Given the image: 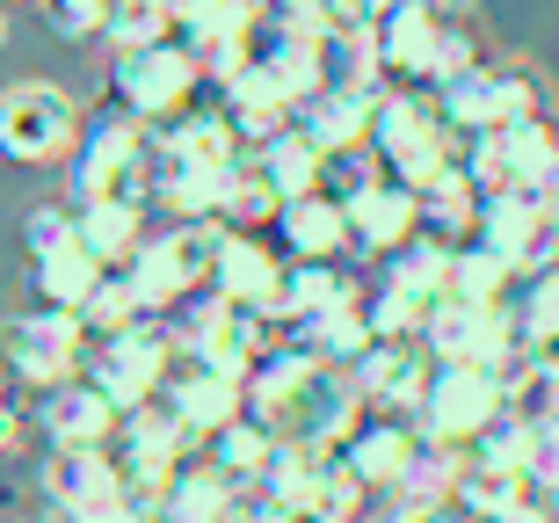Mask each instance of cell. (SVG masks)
<instances>
[{"label":"cell","mask_w":559,"mask_h":523,"mask_svg":"<svg viewBox=\"0 0 559 523\" xmlns=\"http://www.w3.org/2000/svg\"><path fill=\"white\" fill-rule=\"evenodd\" d=\"M167 356H175V320H131L117 335L87 342V364L81 371L103 385V400L124 415V407H145V400L160 393L167 378Z\"/></svg>","instance_id":"9"},{"label":"cell","mask_w":559,"mask_h":523,"mask_svg":"<svg viewBox=\"0 0 559 523\" xmlns=\"http://www.w3.org/2000/svg\"><path fill=\"white\" fill-rule=\"evenodd\" d=\"M0 44H8V8H0Z\"/></svg>","instance_id":"50"},{"label":"cell","mask_w":559,"mask_h":523,"mask_svg":"<svg viewBox=\"0 0 559 523\" xmlns=\"http://www.w3.org/2000/svg\"><path fill=\"white\" fill-rule=\"evenodd\" d=\"M73 233L117 270V262L145 240V204H73Z\"/></svg>","instance_id":"35"},{"label":"cell","mask_w":559,"mask_h":523,"mask_svg":"<svg viewBox=\"0 0 559 523\" xmlns=\"http://www.w3.org/2000/svg\"><path fill=\"white\" fill-rule=\"evenodd\" d=\"M248 495H254V487H240L226 465L211 459V451H189V459L167 473L160 516H167V523H233Z\"/></svg>","instance_id":"21"},{"label":"cell","mask_w":559,"mask_h":523,"mask_svg":"<svg viewBox=\"0 0 559 523\" xmlns=\"http://www.w3.org/2000/svg\"><path fill=\"white\" fill-rule=\"evenodd\" d=\"M479 66V37H473V22L457 15H443V29H436V59H429V87H451L457 73H473Z\"/></svg>","instance_id":"42"},{"label":"cell","mask_w":559,"mask_h":523,"mask_svg":"<svg viewBox=\"0 0 559 523\" xmlns=\"http://www.w3.org/2000/svg\"><path fill=\"white\" fill-rule=\"evenodd\" d=\"M378 523H465L457 502H436V495H393Z\"/></svg>","instance_id":"45"},{"label":"cell","mask_w":559,"mask_h":523,"mask_svg":"<svg viewBox=\"0 0 559 523\" xmlns=\"http://www.w3.org/2000/svg\"><path fill=\"white\" fill-rule=\"evenodd\" d=\"M429 95L465 131H501L523 124V117H545V81L523 59H479L473 73H457L451 87H429Z\"/></svg>","instance_id":"8"},{"label":"cell","mask_w":559,"mask_h":523,"mask_svg":"<svg viewBox=\"0 0 559 523\" xmlns=\"http://www.w3.org/2000/svg\"><path fill=\"white\" fill-rule=\"evenodd\" d=\"M153 400H167V407L189 421V437L211 443L240 407H248V371H233V364H218V356H204L197 342L175 335V356H167V378H160Z\"/></svg>","instance_id":"10"},{"label":"cell","mask_w":559,"mask_h":523,"mask_svg":"<svg viewBox=\"0 0 559 523\" xmlns=\"http://www.w3.org/2000/svg\"><path fill=\"white\" fill-rule=\"evenodd\" d=\"M197 95H204V66L189 59L175 37L139 44V51H117V66H109V103L131 109L139 124H167V117H182Z\"/></svg>","instance_id":"4"},{"label":"cell","mask_w":559,"mask_h":523,"mask_svg":"<svg viewBox=\"0 0 559 523\" xmlns=\"http://www.w3.org/2000/svg\"><path fill=\"white\" fill-rule=\"evenodd\" d=\"M421 421L400 415V407H364L356 415V429L342 437V459H349V473L364 487H378V495H400V480H407V465L421 459Z\"/></svg>","instance_id":"13"},{"label":"cell","mask_w":559,"mask_h":523,"mask_svg":"<svg viewBox=\"0 0 559 523\" xmlns=\"http://www.w3.org/2000/svg\"><path fill=\"white\" fill-rule=\"evenodd\" d=\"M356 292H364V284H356L342 262H290L284 292L270 298V320H276V328H298V320L328 313V306H349Z\"/></svg>","instance_id":"25"},{"label":"cell","mask_w":559,"mask_h":523,"mask_svg":"<svg viewBox=\"0 0 559 523\" xmlns=\"http://www.w3.org/2000/svg\"><path fill=\"white\" fill-rule=\"evenodd\" d=\"M37 487H44V502L73 509V516H87V509H103V502H124V480H117L109 451H51Z\"/></svg>","instance_id":"23"},{"label":"cell","mask_w":559,"mask_h":523,"mask_svg":"<svg viewBox=\"0 0 559 523\" xmlns=\"http://www.w3.org/2000/svg\"><path fill=\"white\" fill-rule=\"evenodd\" d=\"M175 320H182L175 335L197 342V349L218 356V364H233V371H254L262 349L276 342V320L262 313V306H248V298H226V292H197Z\"/></svg>","instance_id":"11"},{"label":"cell","mask_w":559,"mask_h":523,"mask_svg":"<svg viewBox=\"0 0 559 523\" xmlns=\"http://www.w3.org/2000/svg\"><path fill=\"white\" fill-rule=\"evenodd\" d=\"M153 153H160V168H240L248 161V139L233 131V117L211 95V103H189L182 117L153 124Z\"/></svg>","instance_id":"15"},{"label":"cell","mask_w":559,"mask_h":523,"mask_svg":"<svg viewBox=\"0 0 559 523\" xmlns=\"http://www.w3.org/2000/svg\"><path fill=\"white\" fill-rule=\"evenodd\" d=\"M451 502H457V516H509V509L531 502V480H523V465H501V459H473V451H457Z\"/></svg>","instance_id":"26"},{"label":"cell","mask_w":559,"mask_h":523,"mask_svg":"<svg viewBox=\"0 0 559 523\" xmlns=\"http://www.w3.org/2000/svg\"><path fill=\"white\" fill-rule=\"evenodd\" d=\"M407 233H421V197H415V182H400V175L378 168L371 182L349 197V248L356 254H393Z\"/></svg>","instance_id":"20"},{"label":"cell","mask_w":559,"mask_h":523,"mask_svg":"<svg viewBox=\"0 0 559 523\" xmlns=\"http://www.w3.org/2000/svg\"><path fill=\"white\" fill-rule=\"evenodd\" d=\"M37 8H44V22H51L66 44H87V37H103V8L109 0H37Z\"/></svg>","instance_id":"43"},{"label":"cell","mask_w":559,"mask_h":523,"mask_svg":"<svg viewBox=\"0 0 559 523\" xmlns=\"http://www.w3.org/2000/svg\"><path fill=\"white\" fill-rule=\"evenodd\" d=\"M153 124H139L131 109L109 103L103 117L81 124L73 146V204H153Z\"/></svg>","instance_id":"2"},{"label":"cell","mask_w":559,"mask_h":523,"mask_svg":"<svg viewBox=\"0 0 559 523\" xmlns=\"http://www.w3.org/2000/svg\"><path fill=\"white\" fill-rule=\"evenodd\" d=\"M81 103L51 81H15L0 95V153L22 161V168H51V161H73L81 146Z\"/></svg>","instance_id":"5"},{"label":"cell","mask_w":559,"mask_h":523,"mask_svg":"<svg viewBox=\"0 0 559 523\" xmlns=\"http://www.w3.org/2000/svg\"><path fill=\"white\" fill-rule=\"evenodd\" d=\"M356 306H364V328H371V342H407L421 335V320H429L436 298L429 292H407V284H371V292H356Z\"/></svg>","instance_id":"34"},{"label":"cell","mask_w":559,"mask_h":523,"mask_svg":"<svg viewBox=\"0 0 559 523\" xmlns=\"http://www.w3.org/2000/svg\"><path fill=\"white\" fill-rule=\"evenodd\" d=\"M254 523H334L312 502H284V495H254Z\"/></svg>","instance_id":"46"},{"label":"cell","mask_w":559,"mask_h":523,"mask_svg":"<svg viewBox=\"0 0 559 523\" xmlns=\"http://www.w3.org/2000/svg\"><path fill=\"white\" fill-rule=\"evenodd\" d=\"M29 262H37V298H44V306H73V313H81L87 298H95V284L109 276V262L87 248L81 233L59 240L51 254H29Z\"/></svg>","instance_id":"27"},{"label":"cell","mask_w":559,"mask_h":523,"mask_svg":"<svg viewBox=\"0 0 559 523\" xmlns=\"http://www.w3.org/2000/svg\"><path fill=\"white\" fill-rule=\"evenodd\" d=\"M22 240H29V254H51L59 240H73V211L66 204H37L29 218H22Z\"/></svg>","instance_id":"44"},{"label":"cell","mask_w":559,"mask_h":523,"mask_svg":"<svg viewBox=\"0 0 559 523\" xmlns=\"http://www.w3.org/2000/svg\"><path fill=\"white\" fill-rule=\"evenodd\" d=\"M516 320H523V335H531V342L559 335V262L523 270V284H516Z\"/></svg>","instance_id":"40"},{"label":"cell","mask_w":559,"mask_h":523,"mask_svg":"<svg viewBox=\"0 0 559 523\" xmlns=\"http://www.w3.org/2000/svg\"><path fill=\"white\" fill-rule=\"evenodd\" d=\"M443 0H385L371 22V59L385 66L393 87H429V59H436V29H443Z\"/></svg>","instance_id":"14"},{"label":"cell","mask_w":559,"mask_h":523,"mask_svg":"<svg viewBox=\"0 0 559 523\" xmlns=\"http://www.w3.org/2000/svg\"><path fill=\"white\" fill-rule=\"evenodd\" d=\"M226 182L233 168H160L153 175V204L167 218H226Z\"/></svg>","instance_id":"31"},{"label":"cell","mask_w":559,"mask_h":523,"mask_svg":"<svg viewBox=\"0 0 559 523\" xmlns=\"http://www.w3.org/2000/svg\"><path fill=\"white\" fill-rule=\"evenodd\" d=\"M451 254H457V240H443V233H407V240L385 254V276L407 284V292L443 298L451 292Z\"/></svg>","instance_id":"32"},{"label":"cell","mask_w":559,"mask_h":523,"mask_svg":"<svg viewBox=\"0 0 559 523\" xmlns=\"http://www.w3.org/2000/svg\"><path fill=\"white\" fill-rule=\"evenodd\" d=\"M37 429L51 437V451H109L117 407L103 400V385L87 371H73V378H59V385L37 393Z\"/></svg>","instance_id":"16"},{"label":"cell","mask_w":559,"mask_h":523,"mask_svg":"<svg viewBox=\"0 0 559 523\" xmlns=\"http://www.w3.org/2000/svg\"><path fill=\"white\" fill-rule=\"evenodd\" d=\"M516 284H523V270L501 248H487L479 233L457 240V254H451V298H465V306H509Z\"/></svg>","instance_id":"28"},{"label":"cell","mask_w":559,"mask_h":523,"mask_svg":"<svg viewBox=\"0 0 559 523\" xmlns=\"http://www.w3.org/2000/svg\"><path fill=\"white\" fill-rule=\"evenodd\" d=\"M15 443H22V407L0 400V459H15Z\"/></svg>","instance_id":"48"},{"label":"cell","mask_w":559,"mask_h":523,"mask_svg":"<svg viewBox=\"0 0 559 523\" xmlns=\"http://www.w3.org/2000/svg\"><path fill=\"white\" fill-rule=\"evenodd\" d=\"M167 0H109L103 8V37L117 44V51H139V44H160L167 37Z\"/></svg>","instance_id":"39"},{"label":"cell","mask_w":559,"mask_h":523,"mask_svg":"<svg viewBox=\"0 0 559 523\" xmlns=\"http://www.w3.org/2000/svg\"><path fill=\"white\" fill-rule=\"evenodd\" d=\"M371 87H320L312 103H298V131H306L320 153H356L371 146Z\"/></svg>","instance_id":"24"},{"label":"cell","mask_w":559,"mask_h":523,"mask_svg":"<svg viewBox=\"0 0 559 523\" xmlns=\"http://www.w3.org/2000/svg\"><path fill=\"white\" fill-rule=\"evenodd\" d=\"M218 240H226V218H175V233H145L139 248L117 262L131 276V292L153 320H175L189 298L211 284V262H218Z\"/></svg>","instance_id":"3"},{"label":"cell","mask_w":559,"mask_h":523,"mask_svg":"<svg viewBox=\"0 0 559 523\" xmlns=\"http://www.w3.org/2000/svg\"><path fill=\"white\" fill-rule=\"evenodd\" d=\"M501 407H509V385H501L495 364H436L429 385H421V400H415V421H421L429 443L465 451Z\"/></svg>","instance_id":"7"},{"label":"cell","mask_w":559,"mask_h":523,"mask_svg":"<svg viewBox=\"0 0 559 523\" xmlns=\"http://www.w3.org/2000/svg\"><path fill=\"white\" fill-rule=\"evenodd\" d=\"M290 342H298V349L306 356H320V364H342V371H349L356 356L371 349V328H364V306H328V313H312V320H298V328H290Z\"/></svg>","instance_id":"30"},{"label":"cell","mask_w":559,"mask_h":523,"mask_svg":"<svg viewBox=\"0 0 559 523\" xmlns=\"http://www.w3.org/2000/svg\"><path fill=\"white\" fill-rule=\"evenodd\" d=\"M501 146H509V175H516V189H531L545 168L559 161V124L552 109L545 117H523V124H501Z\"/></svg>","instance_id":"37"},{"label":"cell","mask_w":559,"mask_h":523,"mask_svg":"<svg viewBox=\"0 0 559 523\" xmlns=\"http://www.w3.org/2000/svg\"><path fill=\"white\" fill-rule=\"evenodd\" d=\"M81 320H87V342H103V335H117V328H131V320H153V313L139 306L131 276H124V270H109L103 284H95V298L81 306Z\"/></svg>","instance_id":"38"},{"label":"cell","mask_w":559,"mask_h":523,"mask_svg":"<svg viewBox=\"0 0 559 523\" xmlns=\"http://www.w3.org/2000/svg\"><path fill=\"white\" fill-rule=\"evenodd\" d=\"M276 211H284V189H276L270 168L248 153V161L233 168V182H226V226H262V233H270Z\"/></svg>","instance_id":"36"},{"label":"cell","mask_w":559,"mask_h":523,"mask_svg":"<svg viewBox=\"0 0 559 523\" xmlns=\"http://www.w3.org/2000/svg\"><path fill=\"white\" fill-rule=\"evenodd\" d=\"M29 523H37V516H29Z\"/></svg>","instance_id":"52"},{"label":"cell","mask_w":559,"mask_h":523,"mask_svg":"<svg viewBox=\"0 0 559 523\" xmlns=\"http://www.w3.org/2000/svg\"><path fill=\"white\" fill-rule=\"evenodd\" d=\"M0 8H15V0H0Z\"/></svg>","instance_id":"51"},{"label":"cell","mask_w":559,"mask_h":523,"mask_svg":"<svg viewBox=\"0 0 559 523\" xmlns=\"http://www.w3.org/2000/svg\"><path fill=\"white\" fill-rule=\"evenodd\" d=\"M0 364L29 385V393H44V385H59V378H73L87 364V320L73 313V306H29V313H8L0 320Z\"/></svg>","instance_id":"6"},{"label":"cell","mask_w":559,"mask_h":523,"mask_svg":"<svg viewBox=\"0 0 559 523\" xmlns=\"http://www.w3.org/2000/svg\"><path fill=\"white\" fill-rule=\"evenodd\" d=\"M270 233H276V248H284L290 262H342V254H349V204L328 197V189L284 197Z\"/></svg>","instance_id":"22"},{"label":"cell","mask_w":559,"mask_h":523,"mask_svg":"<svg viewBox=\"0 0 559 523\" xmlns=\"http://www.w3.org/2000/svg\"><path fill=\"white\" fill-rule=\"evenodd\" d=\"M211 87H218V109L233 117V131L248 139V153L262 146V139H276V131L298 117V103H290V87L276 81V66H270V59L233 66L226 81H211Z\"/></svg>","instance_id":"19"},{"label":"cell","mask_w":559,"mask_h":523,"mask_svg":"<svg viewBox=\"0 0 559 523\" xmlns=\"http://www.w3.org/2000/svg\"><path fill=\"white\" fill-rule=\"evenodd\" d=\"M81 523H160L153 509H139V502H103V509H87Z\"/></svg>","instance_id":"47"},{"label":"cell","mask_w":559,"mask_h":523,"mask_svg":"<svg viewBox=\"0 0 559 523\" xmlns=\"http://www.w3.org/2000/svg\"><path fill=\"white\" fill-rule=\"evenodd\" d=\"M429 371H436L429 342L407 335V342H371V349L349 364V385H356V400H364V407H400V415H415V400H421V385H429Z\"/></svg>","instance_id":"17"},{"label":"cell","mask_w":559,"mask_h":523,"mask_svg":"<svg viewBox=\"0 0 559 523\" xmlns=\"http://www.w3.org/2000/svg\"><path fill=\"white\" fill-rule=\"evenodd\" d=\"M473 233L487 240V248H501L516 270L559 262V211H545L531 189H495V197H479Z\"/></svg>","instance_id":"12"},{"label":"cell","mask_w":559,"mask_h":523,"mask_svg":"<svg viewBox=\"0 0 559 523\" xmlns=\"http://www.w3.org/2000/svg\"><path fill=\"white\" fill-rule=\"evenodd\" d=\"M284 270H290V254L276 248V240H262V226H226V240H218V262H211V284H204V292L248 298V306H262V313H270V298L284 292Z\"/></svg>","instance_id":"18"},{"label":"cell","mask_w":559,"mask_h":523,"mask_svg":"<svg viewBox=\"0 0 559 523\" xmlns=\"http://www.w3.org/2000/svg\"><path fill=\"white\" fill-rule=\"evenodd\" d=\"M531 502H538V509H545V516H552V523H559V480H552V487H538V495H531Z\"/></svg>","instance_id":"49"},{"label":"cell","mask_w":559,"mask_h":523,"mask_svg":"<svg viewBox=\"0 0 559 523\" xmlns=\"http://www.w3.org/2000/svg\"><path fill=\"white\" fill-rule=\"evenodd\" d=\"M248 407L270 421L284 443H328V451H342V437H349L356 415H364L349 371L306 356L298 342H290V349L270 342V349H262V364L248 371Z\"/></svg>","instance_id":"1"},{"label":"cell","mask_w":559,"mask_h":523,"mask_svg":"<svg viewBox=\"0 0 559 523\" xmlns=\"http://www.w3.org/2000/svg\"><path fill=\"white\" fill-rule=\"evenodd\" d=\"M254 161L270 168V182L284 189V197H306V189H320V168H328V153H320L306 131H298V117H290L276 139H262V146H254Z\"/></svg>","instance_id":"33"},{"label":"cell","mask_w":559,"mask_h":523,"mask_svg":"<svg viewBox=\"0 0 559 523\" xmlns=\"http://www.w3.org/2000/svg\"><path fill=\"white\" fill-rule=\"evenodd\" d=\"M276 443H284V437H276L270 421L254 415V407H240V415H233L226 429H218V437L204 443V451H211L218 465H226V473H233L240 487H262V473H270V459H276Z\"/></svg>","instance_id":"29"},{"label":"cell","mask_w":559,"mask_h":523,"mask_svg":"<svg viewBox=\"0 0 559 523\" xmlns=\"http://www.w3.org/2000/svg\"><path fill=\"white\" fill-rule=\"evenodd\" d=\"M364 495H371V487H364V480L349 473V459H342V451H328V465L312 473V495H306V502H312V509H328L334 523H356Z\"/></svg>","instance_id":"41"}]
</instances>
